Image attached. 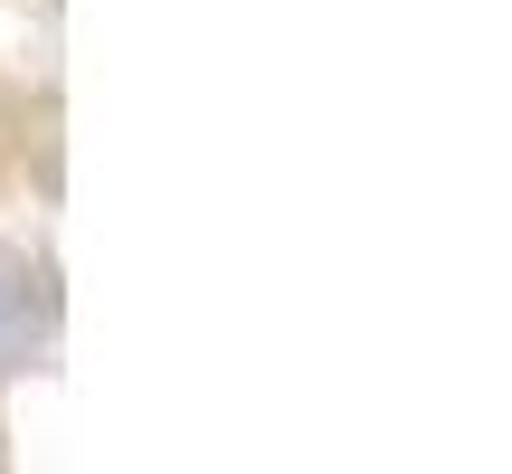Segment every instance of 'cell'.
Returning a JSON list of instances; mask_svg holds the SVG:
<instances>
[{
	"instance_id": "1",
	"label": "cell",
	"mask_w": 512,
	"mask_h": 474,
	"mask_svg": "<svg viewBox=\"0 0 512 474\" xmlns=\"http://www.w3.org/2000/svg\"><path fill=\"white\" fill-rule=\"evenodd\" d=\"M29 323H38V294H29V275H19V256H0V380H10V361L29 351Z\"/></svg>"
}]
</instances>
